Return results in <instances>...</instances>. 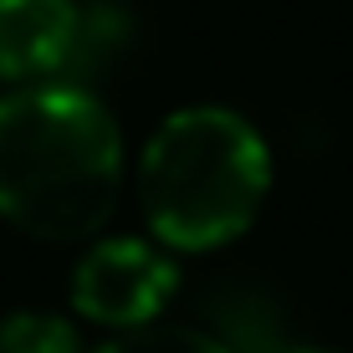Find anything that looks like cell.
Masks as SVG:
<instances>
[{"label": "cell", "mask_w": 353, "mask_h": 353, "mask_svg": "<svg viewBox=\"0 0 353 353\" xmlns=\"http://www.w3.org/2000/svg\"><path fill=\"white\" fill-rule=\"evenodd\" d=\"M123 190V133L77 82H36L0 97V221L31 241H88Z\"/></svg>", "instance_id": "6da1fadb"}, {"label": "cell", "mask_w": 353, "mask_h": 353, "mask_svg": "<svg viewBox=\"0 0 353 353\" xmlns=\"http://www.w3.org/2000/svg\"><path fill=\"white\" fill-rule=\"evenodd\" d=\"M272 149L236 108L169 113L139 154V210L164 251H221L261 221Z\"/></svg>", "instance_id": "7a4b0ae2"}, {"label": "cell", "mask_w": 353, "mask_h": 353, "mask_svg": "<svg viewBox=\"0 0 353 353\" xmlns=\"http://www.w3.org/2000/svg\"><path fill=\"white\" fill-rule=\"evenodd\" d=\"M179 292V261L159 241L103 236L72 266V312L108 333L159 323Z\"/></svg>", "instance_id": "3957f363"}, {"label": "cell", "mask_w": 353, "mask_h": 353, "mask_svg": "<svg viewBox=\"0 0 353 353\" xmlns=\"http://www.w3.org/2000/svg\"><path fill=\"white\" fill-rule=\"evenodd\" d=\"M82 52L77 0H0V82L36 88Z\"/></svg>", "instance_id": "277c9868"}, {"label": "cell", "mask_w": 353, "mask_h": 353, "mask_svg": "<svg viewBox=\"0 0 353 353\" xmlns=\"http://www.w3.org/2000/svg\"><path fill=\"white\" fill-rule=\"evenodd\" d=\"M0 353H82V333L62 312L16 307L0 318Z\"/></svg>", "instance_id": "5b68a950"}, {"label": "cell", "mask_w": 353, "mask_h": 353, "mask_svg": "<svg viewBox=\"0 0 353 353\" xmlns=\"http://www.w3.org/2000/svg\"><path fill=\"white\" fill-rule=\"evenodd\" d=\"M97 353H230V343H221L210 327L159 318V323L128 327V333H113Z\"/></svg>", "instance_id": "8992f818"}, {"label": "cell", "mask_w": 353, "mask_h": 353, "mask_svg": "<svg viewBox=\"0 0 353 353\" xmlns=\"http://www.w3.org/2000/svg\"><path fill=\"white\" fill-rule=\"evenodd\" d=\"M282 353H333V348H282Z\"/></svg>", "instance_id": "52a82bcc"}]
</instances>
